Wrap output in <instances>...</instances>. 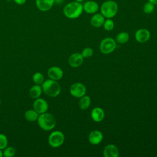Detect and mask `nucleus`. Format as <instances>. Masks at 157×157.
Masks as SVG:
<instances>
[{
    "label": "nucleus",
    "mask_w": 157,
    "mask_h": 157,
    "mask_svg": "<svg viewBox=\"0 0 157 157\" xmlns=\"http://www.w3.org/2000/svg\"><path fill=\"white\" fill-rule=\"evenodd\" d=\"M83 11V4L75 1L68 2L63 8L64 15L69 19L78 18Z\"/></svg>",
    "instance_id": "1"
},
{
    "label": "nucleus",
    "mask_w": 157,
    "mask_h": 157,
    "mask_svg": "<svg viewBox=\"0 0 157 157\" xmlns=\"http://www.w3.org/2000/svg\"><path fill=\"white\" fill-rule=\"evenodd\" d=\"M37 124L44 131H50L56 126V120L53 115L50 113H43L39 115Z\"/></svg>",
    "instance_id": "2"
},
{
    "label": "nucleus",
    "mask_w": 157,
    "mask_h": 157,
    "mask_svg": "<svg viewBox=\"0 0 157 157\" xmlns=\"http://www.w3.org/2000/svg\"><path fill=\"white\" fill-rule=\"evenodd\" d=\"M118 10V6L117 2L113 0H107L102 2L101 6V13L105 18H112L114 17Z\"/></svg>",
    "instance_id": "3"
},
{
    "label": "nucleus",
    "mask_w": 157,
    "mask_h": 157,
    "mask_svg": "<svg viewBox=\"0 0 157 157\" xmlns=\"http://www.w3.org/2000/svg\"><path fill=\"white\" fill-rule=\"evenodd\" d=\"M41 86L44 93L50 97H56L61 92V87L59 83L56 80L50 78L44 80Z\"/></svg>",
    "instance_id": "4"
},
{
    "label": "nucleus",
    "mask_w": 157,
    "mask_h": 157,
    "mask_svg": "<svg viewBox=\"0 0 157 157\" xmlns=\"http://www.w3.org/2000/svg\"><path fill=\"white\" fill-rule=\"evenodd\" d=\"M64 135L60 131H54L50 133L48 138V144L53 148L60 147L64 141Z\"/></svg>",
    "instance_id": "5"
},
{
    "label": "nucleus",
    "mask_w": 157,
    "mask_h": 157,
    "mask_svg": "<svg viewBox=\"0 0 157 157\" xmlns=\"http://www.w3.org/2000/svg\"><path fill=\"white\" fill-rule=\"evenodd\" d=\"M116 48L115 40L112 37H106L101 42L99 49L104 54H109Z\"/></svg>",
    "instance_id": "6"
},
{
    "label": "nucleus",
    "mask_w": 157,
    "mask_h": 157,
    "mask_svg": "<svg viewBox=\"0 0 157 157\" xmlns=\"http://www.w3.org/2000/svg\"><path fill=\"white\" fill-rule=\"evenodd\" d=\"M85 86L79 82L73 83L69 88V92L72 96L75 98H81L86 93Z\"/></svg>",
    "instance_id": "7"
},
{
    "label": "nucleus",
    "mask_w": 157,
    "mask_h": 157,
    "mask_svg": "<svg viewBox=\"0 0 157 157\" xmlns=\"http://www.w3.org/2000/svg\"><path fill=\"white\" fill-rule=\"evenodd\" d=\"M33 109L39 114L47 112L48 109V102L42 98H37L33 102Z\"/></svg>",
    "instance_id": "8"
},
{
    "label": "nucleus",
    "mask_w": 157,
    "mask_h": 157,
    "mask_svg": "<svg viewBox=\"0 0 157 157\" xmlns=\"http://www.w3.org/2000/svg\"><path fill=\"white\" fill-rule=\"evenodd\" d=\"M83 11L88 14H94L96 13L99 9V4L97 2L93 0L86 1L83 4Z\"/></svg>",
    "instance_id": "9"
},
{
    "label": "nucleus",
    "mask_w": 157,
    "mask_h": 157,
    "mask_svg": "<svg viewBox=\"0 0 157 157\" xmlns=\"http://www.w3.org/2000/svg\"><path fill=\"white\" fill-rule=\"evenodd\" d=\"M150 38V31L145 28H141L136 31L135 33V39L139 43L147 42Z\"/></svg>",
    "instance_id": "10"
},
{
    "label": "nucleus",
    "mask_w": 157,
    "mask_h": 157,
    "mask_svg": "<svg viewBox=\"0 0 157 157\" xmlns=\"http://www.w3.org/2000/svg\"><path fill=\"white\" fill-rule=\"evenodd\" d=\"M47 75L50 79L57 81L63 77V71L59 67L52 66L48 69Z\"/></svg>",
    "instance_id": "11"
},
{
    "label": "nucleus",
    "mask_w": 157,
    "mask_h": 157,
    "mask_svg": "<svg viewBox=\"0 0 157 157\" xmlns=\"http://www.w3.org/2000/svg\"><path fill=\"white\" fill-rule=\"evenodd\" d=\"M83 61V57L79 53H72L68 59L69 64L72 67H77L82 65Z\"/></svg>",
    "instance_id": "12"
},
{
    "label": "nucleus",
    "mask_w": 157,
    "mask_h": 157,
    "mask_svg": "<svg viewBox=\"0 0 157 157\" xmlns=\"http://www.w3.org/2000/svg\"><path fill=\"white\" fill-rule=\"evenodd\" d=\"M55 4V0H36L37 9L42 12H47L52 9Z\"/></svg>",
    "instance_id": "13"
},
{
    "label": "nucleus",
    "mask_w": 157,
    "mask_h": 157,
    "mask_svg": "<svg viewBox=\"0 0 157 157\" xmlns=\"http://www.w3.org/2000/svg\"><path fill=\"white\" fill-rule=\"evenodd\" d=\"M103 155L105 157H118L119 156L118 148L113 144H109L104 147Z\"/></svg>",
    "instance_id": "14"
},
{
    "label": "nucleus",
    "mask_w": 157,
    "mask_h": 157,
    "mask_svg": "<svg viewBox=\"0 0 157 157\" xmlns=\"http://www.w3.org/2000/svg\"><path fill=\"white\" fill-rule=\"evenodd\" d=\"M103 139V134L99 130L92 131L88 135L89 142L93 145L100 144Z\"/></svg>",
    "instance_id": "15"
},
{
    "label": "nucleus",
    "mask_w": 157,
    "mask_h": 157,
    "mask_svg": "<svg viewBox=\"0 0 157 157\" xmlns=\"http://www.w3.org/2000/svg\"><path fill=\"white\" fill-rule=\"evenodd\" d=\"M105 18L101 13H96L91 17L90 23L94 28H99L103 25Z\"/></svg>",
    "instance_id": "16"
},
{
    "label": "nucleus",
    "mask_w": 157,
    "mask_h": 157,
    "mask_svg": "<svg viewBox=\"0 0 157 157\" xmlns=\"http://www.w3.org/2000/svg\"><path fill=\"white\" fill-rule=\"evenodd\" d=\"M105 116L104 111L101 107H97L94 108L91 113V117L93 121L96 122L101 121Z\"/></svg>",
    "instance_id": "17"
},
{
    "label": "nucleus",
    "mask_w": 157,
    "mask_h": 157,
    "mask_svg": "<svg viewBox=\"0 0 157 157\" xmlns=\"http://www.w3.org/2000/svg\"><path fill=\"white\" fill-rule=\"evenodd\" d=\"M42 86L40 85H36L35 84L33 85L29 91V96L34 99H36L37 98H40V96L42 94Z\"/></svg>",
    "instance_id": "18"
},
{
    "label": "nucleus",
    "mask_w": 157,
    "mask_h": 157,
    "mask_svg": "<svg viewBox=\"0 0 157 157\" xmlns=\"http://www.w3.org/2000/svg\"><path fill=\"white\" fill-rule=\"evenodd\" d=\"M91 104V98L89 96L84 95L82 96L79 100L78 105L82 110L87 109Z\"/></svg>",
    "instance_id": "19"
},
{
    "label": "nucleus",
    "mask_w": 157,
    "mask_h": 157,
    "mask_svg": "<svg viewBox=\"0 0 157 157\" xmlns=\"http://www.w3.org/2000/svg\"><path fill=\"white\" fill-rule=\"evenodd\" d=\"M39 115L34 109L28 110L25 113V118L28 121H34L37 120Z\"/></svg>",
    "instance_id": "20"
},
{
    "label": "nucleus",
    "mask_w": 157,
    "mask_h": 157,
    "mask_svg": "<svg viewBox=\"0 0 157 157\" xmlns=\"http://www.w3.org/2000/svg\"><path fill=\"white\" fill-rule=\"evenodd\" d=\"M129 34L124 31L118 33L116 37V40L119 44H125L129 40Z\"/></svg>",
    "instance_id": "21"
},
{
    "label": "nucleus",
    "mask_w": 157,
    "mask_h": 157,
    "mask_svg": "<svg viewBox=\"0 0 157 157\" xmlns=\"http://www.w3.org/2000/svg\"><path fill=\"white\" fill-rule=\"evenodd\" d=\"M33 81L36 85H42L44 82V76L41 72H36L33 75Z\"/></svg>",
    "instance_id": "22"
},
{
    "label": "nucleus",
    "mask_w": 157,
    "mask_h": 157,
    "mask_svg": "<svg viewBox=\"0 0 157 157\" xmlns=\"http://www.w3.org/2000/svg\"><path fill=\"white\" fill-rule=\"evenodd\" d=\"M103 27L105 30L107 31H110L113 30L115 26V23L112 20V18H106L105 19V21L103 23Z\"/></svg>",
    "instance_id": "23"
},
{
    "label": "nucleus",
    "mask_w": 157,
    "mask_h": 157,
    "mask_svg": "<svg viewBox=\"0 0 157 157\" xmlns=\"http://www.w3.org/2000/svg\"><path fill=\"white\" fill-rule=\"evenodd\" d=\"M155 10V4L148 1L143 6V11L144 13L149 14L151 13Z\"/></svg>",
    "instance_id": "24"
},
{
    "label": "nucleus",
    "mask_w": 157,
    "mask_h": 157,
    "mask_svg": "<svg viewBox=\"0 0 157 157\" xmlns=\"http://www.w3.org/2000/svg\"><path fill=\"white\" fill-rule=\"evenodd\" d=\"M15 153L16 150L13 147H7L4 149L2 155L5 157H12L15 155Z\"/></svg>",
    "instance_id": "25"
},
{
    "label": "nucleus",
    "mask_w": 157,
    "mask_h": 157,
    "mask_svg": "<svg viewBox=\"0 0 157 157\" xmlns=\"http://www.w3.org/2000/svg\"><path fill=\"white\" fill-rule=\"evenodd\" d=\"M8 145V139L6 135L0 134V149L4 150Z\"/></svg>",
    "instance_id": "26"
},
{
    "label": "nucleus",
    "mask_w": 157,
    "mask_h": 157,
    "mask_svg": "<svg viewBox=\"0 0 157 157\" xmlns=\"http://www.w3.org/2000/svg\"><path fill=\"white\" fill-rule=\"evenodd\" d=\"M93 54V50L90 47H86L84 48L82 52V55L83 56V57L86 58L91 56Z\"/></svg>",
    "instance_id": "27"
},
{
    "label": "nucleus",
    "mask_w": 157,
    "mask_h": 157,
    "mask_svg": "<svg viewBox=\"0 0 157 157\" xmlns=\"http://www.w3.org/2000/svg\"><path fill=\"white\" fill-rule=\"evenodd\" d=\"M13 1L18 5H23L26 1V0H13Z\"/></svg>",
    "instance_id": "28"
},
{
    "label": "nucleus",
    "mask_w": 157,
    "mask_h": 157,
    "mask_svg": "<svg viewBox=\"0 0 157 157\" xmlns=\"http://www.w3.org/2000/svg\"><path fill=\"white\" fill-rule=\"evenodd\" d=\"M64 0H55V3H56L58 4H61L63 2Z\"/></svg>",
    "instance_id": "29"
},
{
    "label": "nucleus",
    "mask_w": 157,
    "mask_h": 157,
    "mask_svg": "<svg viewBox=\"0 0 157 157\" xmlns=\"http://www.w3.org/2000/svg\"><path fill=\"white\" fill-rule=\"evenodd\" d=\"M148 1L153 3L155 5H157V0H148Z\"/></svg>",
    "instance_id": "30"
},
{
    "label": "nucleus",
    "mask_w": 157,
    "mask_h": 157,
    "mask_svg": "<svg viewBox=\"0 0 157 157\" xmlns=\"http://www.w3.org/2000/svg\"><path fill=\"white\" fill-rule=\"evenodd\" d=\"M3 156V155H2V150L0 149V157H2Z\"/></svg>",
    "instance_id": "31"
},
{
    "label": "nucleus",
    "mask_w": 157,
    "mask_h": 157,
    "mask_svg": "<svg viewBox=\"0 0 157 157\" xmlns=\"http://www.w3.org/2000/svg\"><path fill=\"white\" fill-rule=\"evenodd\" d=\"M75 1L77 2H82L83 1H84V0H75Z\"/></svg>",
    "instance_id": "32"
},
{
    "label": "nucleus",
    "mask_w": 157,
    "mask_h": 157,
    "mask_svg": "<svg viewBox=\"0 0 157 157\" xmlns=\"http://www.w3.org/2000/svg\"><path fill=\"white\" fill-rule=\"evenodd\" d=\"M1 99H0V104H1Z\"/></svg>",
    "instance_id": "33"
}]
</instances>
